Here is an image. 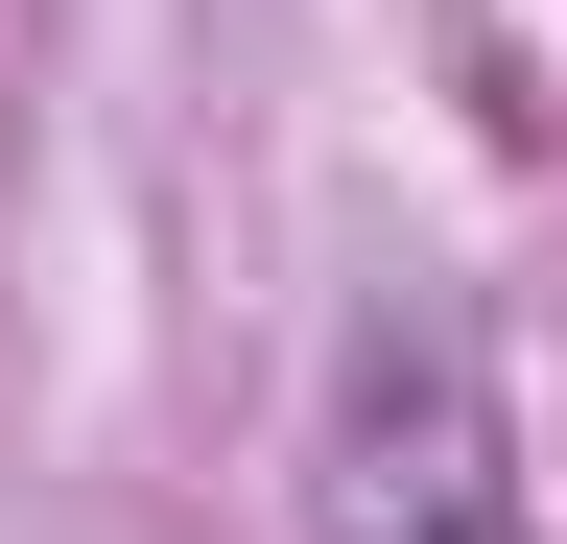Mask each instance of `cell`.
<instances>
[{
	"mask_svg": "<svg viewBox=\"0 0 567 544\" xmlns=\"http://www.w3.org/2000/svg\"><path fill=\"white\" fill-rule=\"evenodd\" d=\"M308 544H520V427H496L473 308H354L308 427Z\"/></svg>",
	"mask_w": 567,
	"mask_h": 544,
	"instance_id": "6da1fadb",
	"label": "cell"
}]
</instances>
